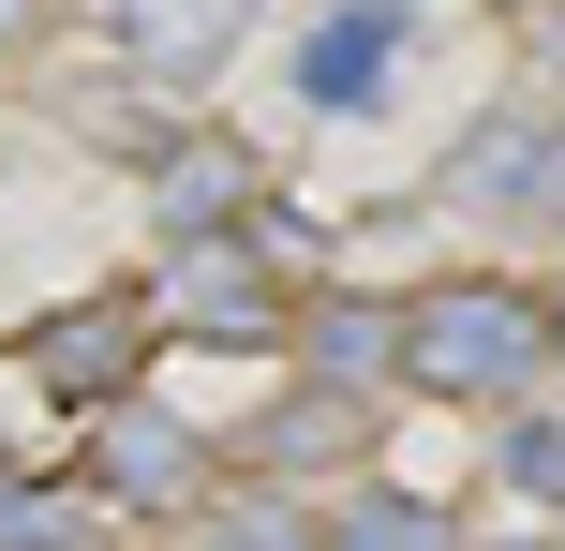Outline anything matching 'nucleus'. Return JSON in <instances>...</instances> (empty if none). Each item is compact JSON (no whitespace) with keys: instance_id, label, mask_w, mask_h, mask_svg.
<instances>
[{"instance_id":"nucleus-1","label":"nucleus","mask_w":565,"mask_h":551,"mask_svg":"<svg viewBox=\"0 0 565 551\" xmlns=\"http://www.w3.org/2000/svg\"><path fill=\"white\" fill-rule=\"evenodd\" d=\"M536 343H551V314H536L521 284H431V298H402V373H417L431 403H491V388H521Z\"/></svg>"},{"instance_id":"nucleus-2","label":"nucleus","mask_w":565,"mask_h":551,"mask_svg":"<svg viewBox=\"0 0 565 551\" xmlns=\"http://www.w3.org/2000/svg\"><path fill=\"white\" fill-rule=\"evenodd\" d=\"M164 314L194 328V343H268L282 328V284H268V239H179V268H164Z\"/></svg>"},{"instance_id":"nucleus-3","label":"nucleus","mask_w":565,"mask_h":551,"mask_svg":"<svg viewBox=\"0 0 565 551\" xmlns=\"http://www.w3.org/2000/svg\"><path fill=\"white\" fill-rule=\"evenodd\" d=\"M536 179H565V119L521 89V105H491L477 135L447 149V209H536Z\"/></svg>"},{"instance_id":"nucleus-4","label":"nucleus","mask_w":565,"mask_h":551,"mask_svg":"<svg viewBox=\"0 0 565 551\" xmlns=\"http://www.w3.org/2000/svg\"><path fill=\"white\" fill-rule=\"evenodd\" d=\"M135 358H149V314H135V298H75L60 328H30V388H45V403H119Z\"/></svg>"},{"instance_id":"nucleus-5","label":"nucleus","mask_w":565,"mask_h":551,"mask_svg":"<svg viewBox=\"0 0 565 551\" xmlns=\"http://www.w3.org/2000/svg\"><path fill=\"white\" fill-rule=\"evenodd\" d=\"M402 45H417V15H402V0H342V15L298 45V89H312L328 119H358L372 89H387V60H402Z\"/></svg>"},{"instance_id":"nucleus-6","label":"nucleus","mask_w":565,"mask_h":551,"mask_svg":"<svg viewBox=\"0 0 565 551\" xmlns=\"http://www.w3.org/2000/svg\"><path fill=\"white\" fill-rule=\"evenodd\" d=\"M238 15L254 0H119V45H135V75H209L238 45Z\"/></svg>"},{"instance_id":"nucleus-7","label":"nucleus","mask_w":565,"mask_h":551,"mask_svg":"<svg viewBox=\"0 0 565 551\" xmlns=\"http://www.w3.org/2000/svg\"><path fill=\"white\" fill-rule=\"evenodd\" d=\"M89 477H105L119 507H179V492H194V433H164V417H119Z\"/></svg>"},{"instance_id":"nucleus-8","label":"nucleus","mask_w":565,"mask_h":551,"mask_svg":"<svg viewBox=\"0 0 565 551\" xmlns=\"http://www.w3.org/2000/svg\"><path fill=\"white\" fill-rule=\"evenodd\" d=\"M238 194H254V165H238V149H164V239H224L238 224Z\"/></svg>"},{"instance_id":"nucleus-9","label":"nucleus","mask_w":565,"mask_h":551,"mask_svg":"<svg viewBox=\"0 0 565 551\" xmlns=\"http://www.w3.org/2000/svg\"><path fill=\"white\" fill-rule=\"evenodd\" d=\"M312 373H328V388L402 373V314H387V298H312Z\"/></svg>"},{"instance_id":"nucleus-10","label":"nucleus","mask_w":565,"mask_h":551,"mask_svg":"<svg viewBox=\"0 0 565 551\" xmlns=\"http://www.w3.org/2000/svg\"><path fill=\"white\" fill-rule=\"evenodd\" d=\"M254 463H268V477H312V463H358V403H342V388H298V403H282L268 433H254Z\"/></svg>"},{"instance_id":"nucleus-11","label":"nucleus","mask_w":565,"mask_h":551,"mask_svg":"<svg viewBox=\"0 0 565 551\" xmlns=\"http://www.w3.org/2000/svg\"><path fill=\"white\" fill-rule=\"evenodd\" d=\"M328 551H461V537H447V507H417V492H358L328 522Z\"/></svg>"},{"instance_id":"nucleus-12","label":"nucleus","mask_w":565,"mask_h":551,"mask_svg":"<svg viewBox=\"0 0 565 551\" xmlns=\"http://www.w3.org/2000/svg\"><path fill=\"white\" fill-rule=\"evenodd\" d=\"M75 537H89L75 492H0V551H75Z\"/></svg>"},{"instance_id":"nucleus-13","label":"nucleus","mask_w":565,"mask_h":551,"mask_svg":"<svg viewBox=\"0 0 565 551\" xmlns=\"http://www.w3.org/2000/svg\"><path fill=\"white\" fill-rule=\"evenodd\" d=\"M194 551H328V537H298V522H282V507H224V522H209Z\"/></svg>"},{"instance_id":"nucleus-14","label":"nucleus","mask_w":565,"mask_h":551,"mask_svg":"<svg viewBox=\"0 0 565 551\" xmlns=\"http://www.w3.org/2000/svg\"><path fill=\"white\" fill-rule=\"evenodd\" d=\"M507 477H521V492H551V507H565V433H551V417H536V433H507Z\"/></svg>"},{"instance_id":"nucleus-15","label":"nucleus","mask_w":565,"mask_h":551,"mask_svg":"<svg viewBox=\"0 0 565 551\" xmlns=\"http://www.w3.org/2000/svg\"><path fill=\"white\" fill-rule=\"evenodd\" d=\"M30 15H45V0H0V45H15V30H30Z\"/></svg>"},{"instance_id":"nucleus-16","label":"nucleus","mask_w":565,"mask_h":551,"mask_svg":"<svg viewBox=\"0 0 565 551\" xmlns=\"http://www.w3.org/2000/svg\"><path fill=\"white\" fill-rule=\"evenodd\" d=\"M0 492H15V447H0Z\"/></svg>"},{"instance_id":"nucleus-17","label":"nucleus","mask_w":565,"mask_h":551,"mask_svg":"<svg viewBox=\"0 0 565 551\" xmlns=\"http://www.w3.org/2000/svg\"><path fill=\"white\" fill-rule=\"evenodd\" d=\"M551 60H565V15H551Z\"/></svg>"}]
</instances>
